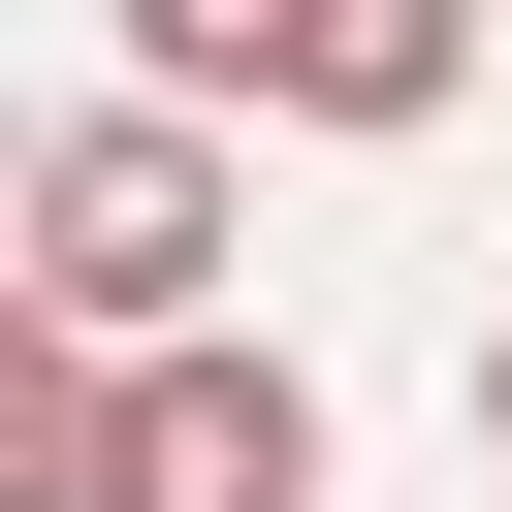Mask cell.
Instances as JSON below:
<instances>
[{"label": "cell", "instance_id": "6da1fadb", "mask_svg": "<svg viewBox=\"0 0 512 512\" xmlns=\"http://www.w3.org/2000/svg\"><path fill=\"white\" fill-rule=\"evenodd\" d=\"M224 256H256V192H224V128H192V96H96V128H32V320H96V352H192V320H224Z\"/></svg>", "mask_w": 512, "mask_h": 512}, {"label": "cell", "instance_id": "7a4b0ae2", "mask_svg": "<svg viewBox=\"0 0 512 512\" xmlns=\"http://www.w3.org/2000/svg\"><path fill=\"white\" fill-rule=\"evenodd\" d=\"M128 512H320V384L288 352H128Z\"/></svg>", "mask_w": 512, "mask_h": 512}, {"label": "cell", "instance_id": "3957f363", "mask_svg": "<svg viewBox=\"0 0 512 512\" xmlns=\"http://www.w3.org/2000/svg\"><path fill=\"white\" fill-rule=\"evenodd\" d=\"M0 512H128V352L96 320H0Z\"/></svg>", "mask_w": 512, "mask_h": 512}, {"label": "cell", "instance_id": "277c9868", "mask_svg": "<svg viewBox=\"0 0 512 512\" xmlns=\"http://www.w3.org/2000/svg\"><path fill=\"white\" fill-rule=\"evenodd\" d=\"M480 480H512V320H480Z\"/></svg>", "mask_w": 512, "mask_h": 512}]
</instances>
